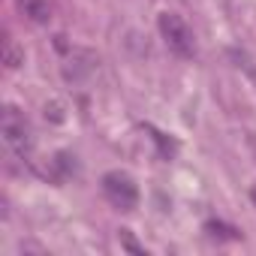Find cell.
I'll return each mask as SVG.
<instances>
[{"label":"cell","instance_id":"1","mask_svg":"<svg viewBox=\"0 0 256 256\" xmlns=\"http://www.w3.org/2000/svg\"><path fill=\"white\" fill-rule=\"evenodd\" d=\"M0 136H4L6 148L18 157H30L34 151V130H30V124L28 118L16 108V106H6L4 108V118H0Z\"/></svg>","mask_w":256,"mask_h":256},{"label":"cell","instance_id":"2","mask_svg":"<svg viewBox=\"0 0 256 256\" xmlns=\"http://www.w3.org/2000/svg\"><path fill=\"white\" fill-rule=\"evenodd\" d=\"M160 34H163V40H166V46L178 54V58H196V34H193V28L178 16V12H163L160 16Z\"/></svg>","mask_w":256,"mask_h":256},{"label":"cell","instance_id":"3","mask_svg":"<svg viewBox=\"0 0 256 256\" xmlns=\"http://www.w3.org/2000/svg\"><path fill=\"white\" fill-rule=\"evenodd\" d=\"M102 193H106V199L118 211H133L139 205V187H136V181L126 172H120V169H112V172L102 175Z\"/></svg>","mask_w":256,"mask_h":256},{"label":"cell","instance_id":"4","mask_svg":"<svg viewBox=\"0 0 256 256\" xmlns=\"http://www.w3.org/2000/svg\"><path fill=\"white\" fill-rule=\"evenodd\" d=\"M18 10L24 18H30L34 24H48L52 18V6H48V0H16Z\"/></svg>","mask_w":256,"mask_h":256},{"label":"cell","instance_id":"5","mask_svg":"<svg viewBox=\"0 0 256 256\" xmlns=\"http://www.w3.org/2000/svg\"><path fill=\"white\" fill-rule=\"evenodd\" d=\"M22 60H24V52H22L12 40H6V46H4V64H6V70L22 66Z\"/></svg>","mask_w":256,"mask_h":256},{"label":"cell","instance_id":"6","mask_svg":"<svg viewBox=\"0 0 256 256\" xmlns=\"http://www.w3.org/2000/svg\"><path fill=\"white\" fill-rule=\"evenodd\" d=\"M120 238H124V244H126V247H130L133 253H145V250H142V247H139V244H136V241L130 238V232H126V229H120Z\"/></svg>","mask_w":256,"mask_h":256},{"label":"cell","instance_id":"7","mask_svg":"<svg viewBox=\"0 0 256 256\" xmlns=\"http://www.w3.org/2000/svg\"><path fill=\"white\" fill-rule=\"evenodd\" d=\"M250 199H253V202H256V184H253V187H250Z\"/></svg>","mask_w":256,"mask_h":256}]
</instances>
